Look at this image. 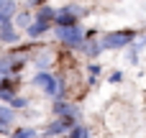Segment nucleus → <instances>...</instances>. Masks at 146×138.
Segmentation results:
<instances>
[{"label": "nucleus", "instance_id": "12", "mask_svg": "<svg viewBox=\"0 0 146 138\" xmlns=\"http://www.w3.org/2000/svg\"><path fill=\"white\" fill-rule=\"evenodd\" d=\"M56 10L59 8H51V5H41L33 15V20H46V23H54L56 20Z\"/></svg>", "mask_w": 146, "mask_h": 138}, {"label": "nucleus", "instance_id": "14", "mask_svg": "<svg viewBox=\"0 0 146 138\" xmlns=\"http://www.w3.org/2000/svg\"><path fill=\"white\" fill-rule=\"evenodd\" d=\"M33 64H36V72H49V67H51V54H49V49L38 51V54L33 56Z\"/></svg>", "mask_w": 146, "mask_h": 138}, {"label": "nucleus", "instance_id": "15", "mask_svg": "<svg viewBox=\"0 0 146 138\" xmlns=\"http://www.w3.org/2000/svg\"><path fill=\"white\" fill-rule=\"evenodd\" d=\"M10 136L13 138H38V131L31 128V125H21V128H15Z\"/></svg>", "mask_w": 146, "mask_h": 138}, {"label": "nucleus", "instance_id": "16", "mask_svg": "<svg viewBox=\"0 0 146 138\" xmlns=\"http://www.w3.org/2000/svg\"><path fill=\"white\" fill-rule=\"evenodd\" d=\"M64 138H90V131H87V128L80 123V125H74V128H72V131H69Z\"/></svg>", "mask_w": 146, "mask_h": 138}, {"label": "nucleus", "instance_id": "4", "mask_svg": "<svg viewBox=\"0 0 146 138\" xmlns=\"http://www.w3.org/2000/svg\"><path fill=\"white\" fill-rule=\"evenodd\" d=\"M85 13H87V10H85V8H80V5H67V8H59V10H56V20H54V26H56V28L77 26V23H80V18H82Z\"/></svg>", "mask_w": 146, "mask_h": 138}, {"label": "nucleus", "instance_id": "10", "mask_svg": "<svg viewBox=\"0 0 146 138\" xmlns=\"http://www.w3.org/2000/svg\"><path fill=\"white\" fill-rule=\"evenodd\" d=\"M18 41H21V31L13 26V20L5 23L0 28V44H18Z\"/></svg>", "mask_w": 146, "mask_h": 138}, {"label": "nucleus", "instance_id": "19", "mask_svg": "<svg viewBox=\"0 0 146 138\" xmlns=\"http://www.w3.org/2000/svg\"><path fill=\"white\" fill-rule=\"evenodd\" d=\"M87 72H90V82H95L100 74H103V69H100V64H90L87 67Z\"/></svg>", "mask_w": 146, "mask_h": 138}, {"label": "nucleus", "instance_id": "8", "mask_svg": "<svg viewBox=\"0 0 146 138\" xmlns=\"http://www.w3.org/2000/svg\"><path fill=\"white\" fill-rule=\"evenodd\" d=\"M15 123V110L10 105H3L0 102V133H8Z\"/></svg>", "mask_w": 146, "mask_h": 138}, {"label": "nucleus", "instance_id": "5", "mask_svg": "<svg viewBox=\"0 0 146 138\" xmlns=\"http://www.w3.org/2000/svg\"><path fill=\"white\" fill-rule=\"evenodd\" d=\"M74 125H80V123H74V120H67V118H54L46 128H44V138H64Z\"/></svg>", "mask_w": 146, "mask_h": 138}, {"label": "nucleus", "instance_id": "11", "mask_svg": "<svg viewBox=\"0 0 146 138\" xmlns=\"http://www.w3.org/2000/svg\"><path fill=\"white\" fill-rule=\"evenodd\" d=\"M15 13H18L15 0H0V28H3L5 23H10Z\"/></svg>", "mask_w": 146, "mask_h": 138}, {"label": "nucleus", "instance_id": "7", "mask_svg": "<svg viewBox=\"0 0 146 138\" xmlns=\"http://www.w3.org/2000/svg\"><path fill=\"white\" fill-rule=\"evenodd\" d=\"M51 26H54V23H46V20H33V23L26 28V36H28L31 41H38L44 33H49V31H51Z\"/></svg>", "mask_w": 146, "mask_h": 138}, {"label": "nucleus", "instance_id": "18", "mask_svg": "<svg viewBox=\"0 0 146 138\" xmlns=\"http://www.w3.org/2000/svg\"><path fill=\"white\" fill-rule=\"evenodd\" d=\"M13 97H15V90H13V87H0V102L8 105Z\"/></svg>", "mask_w": 146, "mask_h": 138}, {"label": "nucleus", "instance_id": "1", "mask_svg": "<svg viewBox=\"0 0 146 138\" xmlns=\"http://www.w3.org/2000/svg\"><path fill=\"white\" fill-rule=\"evenodd\" d=\"M136 38H139V31H133V28H118V31L103 33L100 36V46H103V51H123Z\"/></svg>", "mask_w": 146, "mask_h": 138}, {"label": "nucleus", "instance_id": "3", "mask_svg": "<svg viewBox=\"0 0 146 138\" xmlns=\"http://www.w3.org/2000/svg\"><path fill=\"white\" fill-rule=\"evenodd\" d=\"M54 36H56V41H59L62 46H67V49H80V46H82V41H85V28L77 23V26L56 28V31H54Z\"/></svg>", "mask_w": 146, "mask_h": 138}, {"label": "nucleus", "instance_id": "6", "mask_svg": "<svg viewBox=\"0 0 146 138\" xmlns=\"http://www.w3.org/2000/svg\"><path fill=\"white\" fill-rule=\"evenodd\" d=\"M51 110H54V118H67V120H74V123H80V118H82V110L69 100H54Z\"/></svg>", "mask_w": 146, "mask_h": 138}, {"label": "nucleus", "instance_id": "20", "mask_svg": "<svg viewBox=\"0 0 146 138\" xmlns=\"http://www.w3.org/2000/svg\"><path fill=\"white\" fill-rule=\"evenodd\" d=\"M108 79H110L113 85H118V82H123V72H121V69H115V72H113V74H110Z\"/></svg>", "mask_w": 146, "mask_h": 138}, {"label": "nucleus", "instance_id": "21", "mask_svg": "<svg viewBox=\"0 0 146 138\" xmlns=\"http://www.w3.org/2000/svg\"><path fill=\"white\" fill-rule=\"evenodd\" d=\"M31 5H36V8H41V5H46V0H28Z\"/></svg>", "mask_w": 146, "mask_h": 138}, {"label": "nucleus", "instance_id": "2", "mask_svg": "<svg viewBox=\"0 0 146 138\" xmlns=\"http://www.w3.org/2000/svg\"><path fill=\"white\" fill-rule=\"evenodd\" d=\"M33 85L46 95V97H54V100H67V92H64V82L51 74V72H36L33 74Z\"/></svg>", "mask_w": 146, "mask_h": 138}, {"label": "nucleus", "instance_id": "13", "mask_svg": "<svg viewBox=\"0 0 146 138\" xmlns=\"http://www.w3.org/2000/svg\"><path fill=\"white\" fill-rule=\"evenodd\" d=\"M31 23H33V15H31L28 10H18V13L13 15V26H15V28H21L23 33H26V28H28Z\"/></svg>", "mask_w": 146, "mask_h": 138}, {"label": "nucleus", "instance_id": "9", "mask_svg": "<svg viewBox=\"0 0 146 138\" xmlns=\"http://www.w3.org/2000/svg\"><path fill=\"white\" fill-rule=\"evenodd\" d=\"M80 54H85L87 59H95L103 54V46H100V38H85L82 46H80Z\"/></svg>", "mask_w": 146, "mask_h": 138}, {"label": "nucleus", "instance_id": "17", "mask_svg": "<svg viewBox=\"0 0 146 138\" xmlns=\"http://www.w3.org/2000/svg\"><path fill=\"white\" fill-rule=\"evenodd\" d=\"M8 105H10L13 110H26V108H28V97H21V95H15V97H13Z\"/></svg>", "mask_w": 146, "mask_h": 138}]
</instances>
